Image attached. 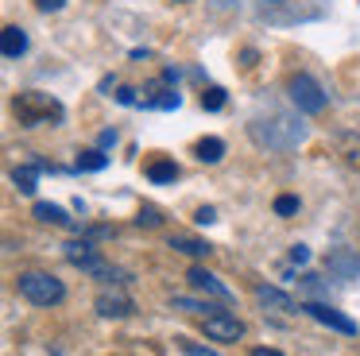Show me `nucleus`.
<instances>
[{
	"label": "nucleus",
	"instance_id": "1",
	"mask_svg": "<svg viewBox=\"0 0 360 356\" xmlns=\"http://www.w3.org/2000/svg\"><path fill=\"white\" fill-rule=\"evenodd\" d=\"M16 291L24 294L32 306H58V302L66 298V286L58 283L55 275H47V271H24V275L16 279Z\"/></svg>",
	"mask_w": 360,
	"mask_h": 356
},
{
	"label": "nucleus",
	"instance_id": "2",
	"mask_svg": "<svg viewBox=\"0 0 360 356\" xmlns=\"http://www.w3.org/2000/svg\"><path fill=\"white\" fill-rule=\"evenodd\" d=\"M252 136H256V144H264V147H295V144L306 139V128L298 120H290V116H275L271 128L252 124Z\"/></svg>",
	"mask_w": 360,
	"mask_h": 356
},
{
	"label": "nucleus",
	"instance_id": "3",
	"mask_svg": "<svg viewBox=\"0 0 360 356\" xmlns=\"http://www.w3.org/2000/svg\"><path fill=\"white\" fill-rule=\"evenodd\" d=\"M66 260H70L74 267L89 271L94 279H112V283H117V279H124L117 267H112V263H105L101 252H97L94 244H86V240H74V244H66Z\"/></svg>",
	"mask_w": 360,
	"mask_h": 356
},
{
	"label": "nucleus",
	"instance_id": "4",
	"mask_svg": "<svg viewBox=\"0 0 360 356\" xmlns=\"http://www.w3.org/2000/svg\"><path fill=\"white\" fill-rule=\"evenodd\" d=\"M287 89H290V101H295L302 113H321V108H326V93H321V85L314 82L310 74H295Z\"/></svg>",
	"mask_w": 360,
	"mask_h": 356
},
{
	"label": "nucleus",
	"instance_id": "5",
	"mask_svg": "<svg viewBox=\"0 0 360 356\" xmlns=\"http://www.w3.org/2000/svg\"><path fill=\"white\" fill-rule=\"evenodd\" d=\"M202 329L210 341H240L244 337V322L236 314H225V310H213L210 317H202Z\"/></svg>",
	"mask_w": 360,
	"mask_h": 356
},
{
	"label": "nucleus",
	"instance_id": "6",
	"mask_svg": "<svg viewBox=\"0 0 360 356\" xmlns=\"http://www.w3.org/2000/svg\"><path fill=\"white\" fill-rule=\"evenodd\" d=\"M302 314H310L314 322L329 325V329L345 333V337H352V333H356V322H352V317H345L341 310H333L329 302H302Z\"/></svg>",
	"mask_w": 360,
	"mask_h": 356
},
{
	"label": "nucleus",
	"instance_id": "7",
	"mask_svg": "<svg viewBox=\"0 0 360 356\" xmlns=\"http://www.w3.org/2000/svg\"><path fill=\"white\" fill-rule=\"evenodd\" d=\"M16 113L24 116L27 124H35V120H58V116H63V105L39 97V93H24V97L16 101Z\"/></svg>",
	"mask_w": 360,
	"mask_h": 356
},
{
	"label": "nucleus",
	"instance_id": "8",
	"mask_svg": "<svg viewBox=\"0 0 360 356\" xmlns=\"http://www.w3.org/2000/svg\"><path fill=\"white\" fill-rule=\"evenodd\" d=\"M186 279H190V286L194 291H202V294H210V298H221V302H233V291H229L225 283H221L213 271H205V267H190L186 271Z\"/></svg>",
	"mask_w": 360,
	"mask_h": 356
},
{
	"label": "nucleus",
	"instance_id": "9",
	"mask_svg": "<svg viewBox=\"0 0 360 356\" xmlns=\"http://www.w3.org/2000/svg\"><path fill=\"white\" fill-rule=\"evenodd\" d=\"M256 302H259V306H267V310H279V314H295V310H302L290 294H283L279 286H267V283L256 286Z\"/></svg>",
	"mask_w": 360,
	"mask_h": 356
},
{
	"label": "nucleus",
	"instance_id": "10",
	"mask_svg": "<svg viewBox=\"0 0 360 356\" xmlns=\"http://www.w3.org/2000/svg\"><path fill=\"white\" fill-rule=\"evenodd\" d=\"M97 314L101 317H128L132 314V298H128V294L105 291V294H97Z\"/></svg>",
	"mask_w": 360,
	"mask_h": 356
},
{
	"label": "nucleus",
	"instance_id": "11",
	"mask_svg": "<svg viewBox=\"0 0 360 356\" xmlns=\"http://www.w3.org/2000/svg\"><path fill=\"white\" fill-rule=\"evenodd\" d=\"M329 271H333L337 279H360V255H352L349 248H341V252L329 255Z\"/></svg>",
	"mask_w": 360,
	"mask_h": 356
},
{
	"label": "nucleus",
	"instance_id": "12",
	"mask_svg": "<svg viewBox=\"0 0 360 356\" xmlns=\"http://www.w3.org/2000/svg\"><path fill=\"white\" fill-rule=\"evenodd\" d=\"M143 105H151V108H179V93L174 89H163V85H148V89H143Z\"/></svg>",
	"mask_w": 360,
	"mask_h": 356
},
{
	"label": "nucleus",
	"instance_id": "13",
	"mask_svg": "<svg viewBox=\"0 0 360 356\" xmlns=\"http://www.w3.org/2000/svg\"><path fill=\"white\" fill-rule=\"evenodd\" d=\"M0 51H4V58H20V54L27 51V35L20 27H4V43H0Z\"/></svg>",
	"mask_w": 360,
	"mask_h": 356
},
{
	"label": "nucleus",
	"instance_id": "14",
	"mask_svg": "<svg viewBox=\"0 0 360 356\" xmlns=\"http://www.w3.org/2000/svg\"><path fill=\"white\" fill-rule=\"evenodd\" d=\"M198 159L202 163H221L225 159V144H221L217 136H205L202 144H198Z\"/></svg>",
	"mask_w": 360,
	"mask_h": 356
},
{
	"label": "nucleus",
	"instance_id": "15",
	"mask_svg": "<svg viewBox=\"0 0 360 356\" xmlns=\"http://www.w3.org/2000/svg\"><path fill=\"white\" fill-rule=\"evenodd\" d=\"M35 217L47 224H70V217H66L63 205H51V201H35Z\"/></svg>",
	"mask_w": 360,
	"mask_h": 356
},
{
	"label": "nucleus",
	"instance_id": "16",
	"mask_svg": "<svg viewBox=\"0 0 360 356\" xmlns=\"http://www.w3.org/2000/svg\"><path fill=\"white\" fill-rule=\"evenodd\" d=\"M39 163H35V167H16L12 170V182H16V190L20 193H35V174H39Z\"/></svg>",
	"mask_w": 360,
	"mask_h": 356
},
{
	"label": "nucleus",
	"instance_id": "17",
	"mask_svg": "<svg viewBox=\"0 0 360 356\" xmlns=\"http://www.w3.org/2000/svg\"><path fill=\"white\" fill-rule=\"evenodd\" d=\"M171 248L182 255H210V244H205V240H194V236H171Z\"/></svg>",
	"mask_w": 360,
	"mask_h": 356
},
{
	"label": "nucleus",
	"instance_id": "18",
	"mask_svg": "<svg viewBox=\"0 0 360 356\" xmlns=\"http://www.w3.org/2000/svg\"><path fill=\"white\" fill-rule=\"evenodd\" d=\"M148 178L151 182H174V178H179V167H174L171 159H159V163L148 167Z\"/></svg>",
	"mask_w": 360,
	"mask_h": 356
},
{
	"label": "nucleus",
	"instance_id": "19",
	"mask_svg": "<svg viewBox=\"0 0 360 356\" xmlns=\"http://www.w3.org/2000/svg\"><path fill=\"white\" fill-rule=\"evenodd\" d=\"M171 306H174V310H186V314H202V317H210V314H213L210 302H194V298H174Z\"/></svg>",
	"mask_w": 360,
	"mask_h": 356
},
{
	"label": "nucleus",
	"instance_id": "20",
	"mask_svg": "<svg viewBox=\"0 0 360 356\" xmlns=\"http://www.w3.org/2000/svg\"><path fill=\"white\" fill-rule=\"evenodd\" d=\"M221 105H225V89H221V85H210V89L202 93V108H210V113H217Z\"/></svg>",
	"mask_w": 360,
	"mask_h": 356
},
{
	"label": "nucleus",
	"instance_id": "21",
	"mask_svg": "<svg viewBox=\"0 0 360 356\" xmlns=\"http://www.w3.org/2000/svg\"><path fill=\"white\" fill-rule=\"evenodd\" d=\"M105 163H109V159H105L101 151H82L78 155V170H101Z\"/></svg>",
	"mask_w": 360,
	"mask_h": 356
},
{
	"label": "nucleus",
	"instance_id": "22",
	"mask_svg": "<svg viewBox=\"0 0 360 356\" xmlns=\"http://www.w3.org/2000/svg\"><path fill=\"white\" fill-rule=\"evenodd\" d=\"M275 213H279V217H290V213H298V198H290V193H283V198H275Z\"/></svg>",
	"mask_w": 360,
	"mask_h": 356
},
{
	"label": "nucleus",
	"instance_id": "23",
	"mask_svg": "<svg viewBox=\"0 0 360 356\" xmlns=\"http://www.w3.org/2000/svg\"><path fill=\"white\" fill-rule=\"evenodd\" d=\"M159 221H163V217H159V209H155V205H143V209H140V217H136V224H148V229H155Z\"/></svg>",
	"mask_w": 360,
	"mask_h": 356
},
{
	"label": "nucleus",
	"instance_id": "24",
	"mask_svg": "<svg viewBox=\"0 0 360 356\" xmlns=\"http://www.w3.org/2000/svg\"><path fill=\"white\" fill-rule=\"evenodd\" d=\"M182 356H217L213 348L198 345V341H182Z\"/></svg>",
	"mask_w": 360,
	"mask_h": 356
},
{
	"label": "nucleus",
	"instance_id": "25",
	"mask_svg": "<svg viewBox=\"0 0 360 356\" xmlns=\"http://www.w3.org/2000/svg\"><path fill=\"white\" fill-rule=\"evenodd\" d=\"M298 286H302V294H321V291H326L318 275H302V283H298Z\"/></svg>",
	"mask_w": 360,
	"mask_h": 356
},
{
	"label": "nucleus",
	"instance_id": "26",
	"mask_svg": "<svg viewBox=\"0 0 360 356\" xmlns=\"http://www.w3.org/2000/svg\"><path fill=\"white\" fill-rule=\"evenodd\" d=\"M194 221H198V224H213V221H217V209H213V205H202V209L194 213Z\"/></svg>",
	"mask_w": 360,
	"mask_h": 356
},
{
	"label": "nucleus",
	"instance_id": "27",
	"mask_svg": "<svg viewBox=\"0 0 360 356\" xmlns=\"http://www.w3.org/2000/svg\"><path fill=\"white\" fill-rule=\"evenodd\" d=\"M290 263H310V248L295 244V248H290Z\"/></svg>",
	"mask_w": 360,
	"mask_h": 356
},
{
	"label": "nucleus",
	"instance_id": "28",
	"mask_svg": "<svg viewBox=\"0 0 360 356\" xmlns=\"http://www.w3.org/2000/svg\"><path fill=\"white\" fill-rule=\"evenodd\" d=\"M35 4H39V8H43V12H58V8H63V4H66V0H35Z\"/></svg>",
	"mask_w": 360,
	"mask_h": 356
},
{
	"label": "nucleus",
	"instance_id": "29",
	"mask_svg": "<svg viewBox=\"0 0 360 356\" xmlns=\"http://www.w3.org/2000/svg\"><path fill=\"white\" fill-rule=\"evenodd\" d=\"M117 101H120V105H136V101H140V97H136L132 89H120V93H117Z\"/></svg>",
	"mask_w": 360,
	"mask_h": 356
},
{
	"label": "nucleus",
	"instance_id": "30",
	"mask_svg": "<svg viewBox=\"0 0 360 356\" xmlns=\"http://www.w3.org/2000/svg\"><path fill=\"white\" fill-rule=\"evenodd\" d=\"M117 144V132H101V147H112Z\"/></svg>",
	"mask_w": 360,
	"mask_h": 356
},
{
	"label": "nucleus",
	"instance_id": "31",
	"mask_svg": "<svg viewBox=\"0 0 360 356\" xmlns=\"http://www.w3.org/2000/svg\"><path fill=\"white\" fill-rule=\"evenodd\" d=\"M252 356H283L279 348H252Z\"/></svg>",
	"mask_w": 360,
	"mask_h": 356
}]
</instances>
